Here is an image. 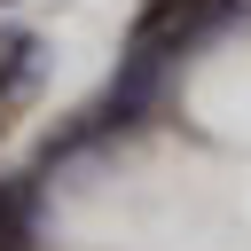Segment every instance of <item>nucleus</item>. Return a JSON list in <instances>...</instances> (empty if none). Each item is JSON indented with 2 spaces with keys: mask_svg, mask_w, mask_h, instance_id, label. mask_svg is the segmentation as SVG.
Returning <instances> with one entry per match:
<instances>
[{
  "mask_svg": "<svg viewBox=\"0 0 251 251\" xmlns=\"http://www.w3.org/2000/svg\"><path fill=\"white\" fill-rule=\"evenodd\" d=\"M31 204H39V188H31V180H0V251H31V243H39Z\"/></svg>",
  "mask_w": 251,
  "mask_h": 251,
  "instance_id": "obj_1",
  "label": "nucleus"
},
{
  "mask_svg": "<svg viewBox=\"0 0 251 251\" xmlns=\"http://www.w3.org/2000/svg\"><path fill=\"white\" fill-rule=\"evenodd\" d=\"M31 78H39V39L31 31H0V94L16 102V94H31Z\"/></svg>",
  "mask_w": 251,
  "mask_h": 251,
  "instance_id": "obj_2",
  "label": "nucleus"
}]
</instances>
